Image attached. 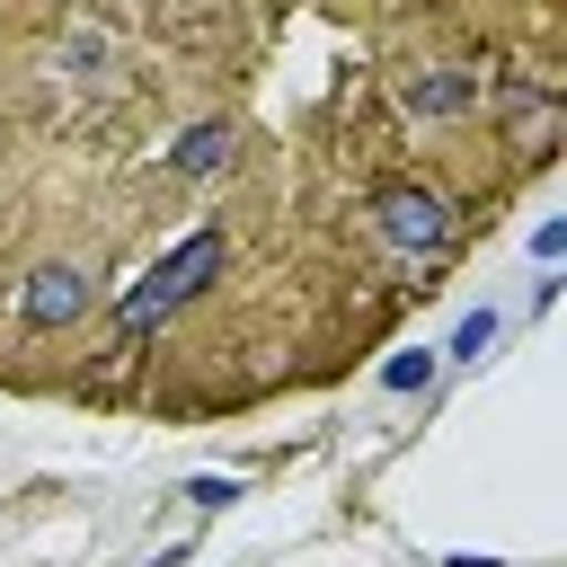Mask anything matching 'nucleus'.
<instances>
[{"label": "nucleus", "mask_w": 567, "mask_h": 567, "mask_svg": "<svg viewBox=\"0 0 567 567\" xmlns=\"http://www.w3.org/2000/svg\"><path fill=\"white\" fill-rule=\"evenodd\" d=\"M221 257H230V248H221V230H213V221H204V230H186V239H177V248H168V257H159V266L115 301V328H124V337H151L168 310H186V301L221 275Z\"/></svg>", "instance_id": "1"}, {"label": "nucleus", "mask_w": 567, "mask_h": 567, "mask_svg": "<svg viewBox=\"0 0 567 567\" xmlns=\"http://www.w3.org/2000/svg\"><path fill=\"white\" fill-rule=\"evenodd\" d=\"M372 230H381V248H399V257L434 266V257L452 248V204H443L434 186L399 177V186H381V195H372Z\"/></svg>", "instance_id": "2"}, {"label": "nucleus", "mask_w": 567, "mask_h": 567, "mask_svg": "<svg viewBox=\"0 0 567 567\" xmlns=\"http://www.w3.org/2000/svg\"><path fill=\"white\" fill-rule=\"evenodd\" d=\"M89 310H97V275L71 266V257H44V266L18 284V328H27V337H62V328H80Z\"/></svg>", "instance_id": "3"}, {"label": "nucleus", "mask_w": 567, "mask_h": 567, "mask_svg": "<svg viewBox=\"0 0 567 567\" xmlns=\"http://www.w3.org/2000/svg\"><path fill=\"white\" fill-rule=\"evenodd\" d=\"M399 97H408V115H416V124H461V115L478 106V80H470L461 62H425V71H408V89H399Z\"/></svg>", "instance_id": "4"}, {"label": "nucleus", "mask_w": 567, "mask_h": 567, "mask_svg": "<svg viewBox=\"0 0 567 567\" xmlns=\"http://www.w3.org/2000/svg\"><path fill=\"white\" fill-rule=\"evenodd\" d=\"M221 168H230V124H213V115H204V124H186V133L168 142V177H186V186H213Z\"/></svg>", "instance_id": "5"}, {"label": "nucleus", "mask_w": 567, "mask_h": 567, "mask_svg": "<svg viewBox=\"0 0 567 567\" xmlns=\"http://www.w3.org/2000/svg\"><path fill=\"white\" fill-rule=\"evenodd\" d=\"M44 71H53V80H106V71H115V44H106L97 27H71V35L44 44Z\"/></svg>", "instance_id": "6"}, {"label": "nucleus", "mask_w": 567, "mask_h": 567, "mask_svg": "<svg viewBox=\"0 0 567 567\" xmlns=\"http://www.w3.org/2000/svg\"><path fill=\"white\" fill-rule=\"evenodd\" d=\"M505 337H514V319H505L496 301H478V310H461V328L443 337V363H487Z\"/></svg>", "instance_id": "7"}, {"label": "nucleus", "mask_w": 567, "mask_h": 567, "mask_svg": "<svg viewBox=\"0 0 567 567\" xmlns=\"http://www.w3.org/2000/svg\"><path fill=\"white\" fill-rule=\"evenodd\" d=\"M434 381H443V346H399L381 363V390L390 399H434Z\"/></svg>", "instance_id": "8"}, {"label": "nucleus", "mask_w": 567, "mask_h": 567, "mask_svg": "<svg viewBox=\"0 0 567 567\" xmlns=\"http://www.w3.org/2000/svg\"><path fill=\"white\" fill-rule=\"evenodd\" d=\"M186 505H195V514H230V505H239V478L204 470V478H186Z\"/></svg>", "instance_id": "9"}, {"label": "nucleus", "mask_w": 567, "mask_h": 567, "mask_svg": "<svg viewBox=\"0 0 567 567\" xmlns=\"http://www.w3.org/2000/svg\"><path fill=\"white\" fill-rule=\"evenodd\" d=\"M532 257H540V266H558V257H567V221H558V213L532 230Z\"/></svg>", "instance_id": "10"}, {"label": "nucleus", "mask_w": 567, "mask_h": 567, "mask_svg": "<svg viewBox=\"0 0 567 567\" xmlns=\"http://www.w3.org/2000/svg\"><path fill=\"white\" fill-rule=\"evenodd\" d=\"M443 567H505V558H487V549H452Z\"/></svg>", "instance_id": "11"}, {"label": "nucleus", "mask_w": 567, "mask_h": 567, "mask_svg": "<svg viewBox=\"0 0 567 567\" xmlns=\"http://www.w3.org/2000/svg\"><path fill=\"white\" fill-rule=\"evenodd\" d=\"M186 558H195V549H159V558H142V567H186Z\"/></svg>", "instance_id": "12"}]
</instances>
